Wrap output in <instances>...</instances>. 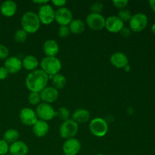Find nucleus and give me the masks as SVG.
<instances>
[{
    "label": "nucleus",
    "mask_w": 155,
    "mask_h": 155,
    "mask_svg": "<svg viewBox=\"0 0 155 155\" xmlns=\"http://www.w3.org/2000/svg\"><path fill=\"white\" fill-rule=\"evenodd\" d=\"M51 3L55 7H58L59 8L64 7L65 5L67 4V1H65V0H52Z\"/></svg>",
    "instance_id": "nucleus-37"
},
{
    "label": "nucleus",
    "mask_w": 155,
    "mask_h": 155,
    "mask_svg": "<svg viewBox=\"0 0 155 155\" xmlns=\"http://www.w3.org/2000/svg\"><path fill=\"white\" fill-rule=\"evenodd\" d=\"M112 2H113L114 5L119 10L126 8L129 4L128 0H114Z\"/></svg>",
    "instance_id": "nucleus-33"
},
{
    "label": "nucleus",
    "mask_w": 155,
    "mask_h": 155,
    "mask_svg": "<svg viewBox=\"0 0 155 155\" xmlns=\"http://www.w3.org/2000/svg\"><path fill=\"white\" fill-rule=\"evenodd\" d=\"M33 3H35V4H39L41 5H45V4H48V0H35V1H33Z\"/></svg>",
    "instance_id": "nucleus-38"
},
{
    "label": "nucleus",
    "mask_w": 155,
    "mask_h": 155,
    "mask_svg": "<svg viewBox=\"0 0 155 155\" xmlns=\"http://www.w3.org/2000/svg\"><path fill=\"white\" fill-rule=\"evenodd\" d=\"M38 66H39V61L35 56L29 54L23 58L22 67L27 71H35L37 69Z\"/></svg>",
    "instance_id": "nucleus-22"
},
{
    "label": "nucleus",
    "mask_w": 155,
    "mask_h": 155,
    "mask_svg": "<svg viewBox=\"0 0 155 155\" xmlns=\"http://www.w3.org/2000/svg\"><path fill=\"white\" fill-rule=\"evenodd\" d=\"M90 119V113L84 108H79L76 110L72 114V120L77 124H86Z\"/></svg>",
    "instance_id": "nucleus-21"
},
{
    "label": "nucleus",
    "mask_w": 155,
    "mask_h": 155,
    "mask_svg": "<svg viewBox=\"0 0 155 155\" xmlns=\"http://www.w3.org/2000/svg\"><path fill=\"white\" fill-rule=\"evenodd\" d=\"M22 29L27 33H35L39 30L41 23L37 14L33 12H26L21 17Z\"/></svg>",
    "instance_id": "nucleus-2"
},
{
    "label": "nucleus",
    "mask_w": 155,
    "mask_h": 155,
    "mask_svg": "<svg viewBox=\"0 0 155 155\" xmlns=\"http://www.w3.org/2000/svg\"><path fill=\"white\" fill-rule=\"evenodd\" d=\"M18 5L16 2L12 0H7L2 3L0 6V12L5 17H12L16 14Z\"/></svg>",
    "instance_id": "nucleus-18"
},
{
    "label": "nucleus",
    "mask_w": 155,
    "mask_h": 155,
    "mask_svg": "<svg viewBox=\"0 0 155 155\" xmlns=\"http://www.w3.org/2000/svg\"><path fill=\"white\" fill-rule=\"evenodd\" d=\"M121 36L124 38H128L129 36L131 34V30L130 29V27H124L122 30L120 32Z\"/></svg>",
    "instance_id": "nucleus-35"
},
{
    "label": "nucleus",
    "mask_w": 155,
    "mask_h": 155,
    "mask_svg": "<svg viewBox=\"0 0 155 155\" xmlns=\"http://www.w3.org/2000/svg\"><path fill=\"white\" fill-rule=\"evenodd\" d=\"M9 146L7 142L4 139L0 140V155H6L9 152Z\"/></svg>",
    "instance_id": "nucleus-32"
},
{
    "label": "nucleus",
    "mask_w": 155,
    "mask_h": 155,
    "mask_svg": "<svg viewBox=\"0 0 155 155\" xmlns=\"http://www.w3.org/2000/svg\"><path fill=\"white\" fill-rule=\"evenodd\" d=\"M9 50L5 45L0 44V59L2 60H5L8 58Z\"/></svg>",
    "instance_id": "nucleus-34"
},
{
    "label": "nucleus",
    "mask_w": 155,
    "mask_h": 155,
    "mask_svg": "<svg viewBox=\"0 0 155 155\" xmlns=\"http://www.w3.org/2000/svg\"><path fill=\"white\" fill-rule=\"evenodd\" d=\"M71 33L68 26H60L58 30V34L61 38H67Z\"/></svg>",
    "instance_id": "nucleus-31"
},
{
    "label": "nucleus",
    "mask_w": 155,
    "mask_h": 155,
    "mask_svg": "<svg viewBox=\"0 0 155 155\" xmlns=\"http://www.w3.org/2000/svg\"><path fill=\"white\" fill-rule=\"evenodd\" d=\"M6 155H10V154H6Z\"/></svg>",
    "instance_id": "nucleus-44"
},
{
    "label": "nucleus",
    "mask_w": 155,
    "mask_h": 155,
    "mask_svg": "<svg viewBox=\"0 0 155 155\" xmlns=\"http://www.w3.org/2000/svg\"><path fill=\"white\" fill-rule=\"evenodd\" d=\"M37 15L41 24L48 25L54 21L55 11L52 6L48 3L39 7Z\"/></svg>",
    "instance_id": "nucleus-8"
},
{
    "label": "nucleus",
    "mask_w": 155,
    "mask_h": 155,
    "mask_svg": "<svg viewBox=\"0 0 155 155\" xmlns=\"http://www.w3.org/2000/svg\"><path fill=\"white\" fill-rule=\"evenodd\" d=\"M149 5L151 9L155 12V0H151V1H149Z\"/></svg>",
    "instance_id": "nucleus-39"
},
{
    "label": "nucleus",
    "mask_w": 155,
    "mask_h": 155,
    "mask_svg": "<svg viewBox=\"0 0 155 155\" xmlns=\"http://www.w3.org/2000/svg\"><path fill=\"white\" fill-rule=\"evenodd\" d=\"M29 151V148L25 142L22 141H17L11 144L9 146L10 155H27Z\"/></svg>",
    "instance_id": "nucleus-19"
},
{
    "label": "nucleus",
    "mask_w": 155,
    "mask_h": 155,
    "mask_svg": "<svg viewBox=\"0 0 155 155\" xmlns=\"http://www.w3.org/2000/svg\"><path fill=\"white\" fill-rule=\"evenodd\" d=\"M70 115H71L70 110L64 107H59L58 110H56V117H58L63 122L70 119Z\"/></svg>",
    "instance_id": "nucleus-27"
},
{
    "label": "nucleus",
    "mask_w": 155,
    "mask_h": 155,
    "mask_svg": "<svg viewBox=\"0 0 155 155\" xmlns=\"http://www.w3.org/2000/svg\"><path fill=\"white\" fill-rule=\"evenodd\" d=\"M151 31L153 32V33L155 34V23L154 24H153L152 26H151Z\"/></svg>",
    "instance_id": "nucleus-41"
},
{
    "label": "nucleus",
    "mask_w": 155,
    "mask_h": 155,
    "mask_svg": "<svg viewBox=\"0 0 155 155\" xmlns=\"http://www.w3.org/2000/svg\"><path fill=\"white\" fill-rule=\"evenodd\" d=\"M81 149V143L76 138L67 139L63 144L62 150L67 155H77Z\"/></svg>",
    "instance_id": "nucleus-12"
},
{
    "label": "nucleus",
    "mask_w": 155,
    "mask_h": 155,
    "mask_svg": "<svg viewBox=\"0 0 155 155\" xmlns=\"http://www.w3.org/2000/svg\"><path fill=\"white\" fill-rule=\"evenodd\" d=\"M117 16L124 23L127 22V21H130V20L132 18V13L130 10H128L127 8H124L119 10Z\"/></svg>",
    "instance_id": "nucleus-28"
},
{
    "label": "nucleus",
    "mask_w": 155,
    "mask_h": 155,
    "mask_svg": "<svg viewBox=\"0 0 155 155\" xmlns=\"http://www.w3.org/2000/svg\"><path fill=\"white\" fill-rule=\"evenodd\" d=\"M89 130L96 137H104L108 131L107 121L101 117L94 118L89 123Z\"/></svg>",
    "instance_id": "nucleus-5"
},
{
    "label": "nucleus",
    "mask_w": 155,
    "mask_h": 155,
    "mask_svg": "<svg viewBox=\"0 0 155 155\" xmlns=\"http://www.w3.org/2000/svg\"><path fill=\"white\" fill-rule=\"evenodd\" d=\"M86 24L90 29L93 30H101L105 26V18L101 14L89 13L86 19Z\"/></svg>",
    "instance_id": "nucleus-9"
},
{
    "label": "nucleus",
    "mask_w": 155,
    "mask_h": 155,
    "mask_svg": "<svg viewBox=\"0 0 155 155\" xmlns=\"http://www.w3.org/2000/svg\"><path fill=\"white\" fill-rule=\"evenodd\" d=\"M110 62L116 68L124 69L127 65L129 64V58L124 53L117 51L110 55Z\"/></svg>",
    "instance_id": "nucleus-15"
},
{
    "label": "nucleus",
    "mask_w": 155,
    "mask_h": 155,
    "mask_svg": "<svg viewBox=\"0 0 155 155\" xmlns=\"http://www.w3.org/2000/svg\"><path fill=\"white\" fill-rule=\"evenodd\" d=\"M124 71H126V72H130V70H131V68H130V65H127V66L125 67V68H124Z\"/></svg>",
    "instance_id": "nucleus-40"
},
{
    "label": "nucleus",
    "mask_w": 155,
    "mask_h": 155,
    "mask_svg": "<svg viewBox=\"0 0 155 155\" xmlns=\"http://www.w3.org/2000/svg\"><path fill=\"white\" fill-rule=\"evenodd\" d=\"M58 90L53 86H46L40 92L41 101L45 103H48V104L54 102L58 98Z\"/></svg>",
    "instance_id": "nucleus-16"
},
{
    "label": "nucleus",
    "mask_w": 155,
    "mask_h": 155,
    "mask_svg": "<svg viewBox=\"0 0 155 155\" xmlns=\"http://www.w3.org/2000/svg\"><path fill=\"white\" fill-rule=\"evenodd\" d=\"M124 27V23L118 18L117 16H110L105 19V26L104 28L112 33H117L120 32Z\"/></svg>",
    "instance_id": "nucleus-13"
},
{
    "label": "nucleus",
    "mask_w": 155,
    "mask_h": 155,
    "mask_svg": "<svg viewBox=\"0 0 155 155\" xmlns=\"http://www.w3.org/2000/svg\"><path fill=\"white\" fill-rule=\"evenodd\" d=\"M94 155H105V154H94Z\"/></svg>",
    "instance_id": "nucleus-42"
},
{
    "label": "nucleus",
    "mask_w": 155,
    "mask_h": 155,
    "mask_svg": "<svg viewBox=\"0 0 155 155\" xmlns=\"http://www.w3.org/2000/svg\"><path fill=\"white\" fill-rule=\"evenodd\" d=\"M27 36H28V33L22 28H21L15 31V35H14V39L18 43H24L27 39Z\"/></svg>",
    "instance_id": "nucleus-26"
},
{
    "label": "nucleus",
    "mask_w": 155,
    "mask_h": 155,
    "mask_svg": "<svg viewBox=\"0 0 155 155\" xmlns=\"http://www.w3.org/2000/svg\"><path fill=\"white\" fill-rule=\"evenodd\" d=\"M103 8H104V5L103 3L100 2H95L92 3L90 6V10L92 13H97L100 14V12H102Z\"/></svg>",
    "instance_id": "nucleus-30"
},
{
    "label": "nucleus",
    "mask_w": 155,
    "mask_h": 155,
    "mask_svg": "<svg viewBox=\"0 0 155 155\" xmlns=\"http://www.w3.org/2000/svg\"><path fill=\"white\" fill-rule=\"evenodd\" d=\"M148 24V18L144 13H136L132 15L131 19L129 21L130 29L135 33H139L146 28Z\"/></svg>",
    "instance_id": "nucleus-6"
},
{
    "label": "nucleus",
    "mask_w": 155,
    "mask_h": 155,
    "mask_svg": "<svg viewBox=\"0 0 155 155\" xmlns=\"http://www.w3.org/2000/svg\"><path fill=\"white\" fill-rule=\"evenodd\" d=\"M43 51L48 57H56L59 52V45L54 39H47L44 42Z\"/></svg>",
    "instance_id": "nucleus-17"
},
{
    "label": "nucleus",
    "mask_w": 155,
    "mask_h": 155,
    "mask_svg": "<svg viewBox=\"0 0 155 155\" xmlns=\"http://www.w3.org/2000/svg\"><path fill=\"white\" fill-rule=\"evenodd\" d=\"M8 74V72L5 67H0V80H5Z\"/></svg>",
    "instance_id": "nucleus-36"
},
{
    "label": "nucleus",
    "mask_w": 155,
    "mask_h": 155,
    "mask_svg": "<svg viewBox=\"0 0 155 155\" xmlns=\"http://www.w3.org/2000/svg\"><path fill=\"white\" fill-rule=\"evenodd\" d=\"M19 136V132L18 130H15V129H9L5 132L4 135H3V139L8 144H12L18 141Z\"/></svg>",
    "instance_id": "nucleus-25"
},
{
    "label": "nucleus",
    "mask_w": 155,
    "mask_h": 155,
    "mask_svg": "<svg viewBox=\"0 0 155 155\" xmlns=\"http://www.w3.org/2000/svg\"><path fill=\"white\" fill-rule=\"evenodd\" d=\"M19 118L21 122L24 125L33 127L35 123L38 120V117L35 110L30 107H24L21 110L19 114Z\"/></svg>",
    "instance_id": "nucleus-11"
},
{
    "label": "nucleus",
    "mask_w": 155,
    "mask_h": 155,
    "mask_svg": "<svg viewBox=\"0 0 155 155\" xmlns=\"http://www.w3.org/2000/svg\"><path fill=\"white\" fill-rule=\"evenodd\" d=\"M49 80H51L53 87L55 88L56 89H61L65 86L67 83L66 77L61 74H55L54 76H50Z\"/></svg>",
    "instance_id": "nucleus-24"
},
{
    "label": "nucleus",
    "mask_w": 155,
    "mask_h": 155,
    "mask_svg": "<svg viewBox=\"0 0 155 155\" xmlns=\"http://www.w3.org/2000/svg\"><path fill=\"white\" fill-rule=\"evenodd\" d=\"M78 124H77L72 119H68L64 121L61 125L60 126L59 134H60L61 137L67 140V139L74 138V136L78 133Z\"/></svg>",
    "instance_id": "nucleus-4"
},
{
    "label": "nucleus",
    "mask_w": 155,
    "mask_h": 155,
    "mask_svg": "<svg viewBox=\"0 0 155 155\" xmlns=\"http://www.w3.org/2000/svg\"><path fill=\"white\" fill-rule=\"evenodd\" d=\"M4 67L7 70L8 74H18L22 69V60L15 56L8 57L5 59Z\"/></svg>",
    "instance_id": "nucleus-14"
},
{
    "label": "nucleus",
    "mask_w": 155,
    "mask_h": 155,
    "mask_svg": "<svg viewBox=\"0 0 155 155\" xmlns=\"http://www.w3.org/2000/svg\"><path fill=\"white\" fill-rule=\"evenodd\" d=\"M33 133L36 137H43L46 136L47 133L49 130V125L46 121L39 120L34 124V125L32 127Z\"/></svg>",
    "instance_id": "nucleus-20"
},
{
    "label": "nucleus",
    "mask_w": 155,
    "mask_h": 155,
    "mask_svg": "<svg viewBox=\"0 0 155 155\" xmlns=\"http://www.w3.org/2000/svg\"><path fill=\"white\" fill-rule=\"evenodd\" d=\"M41 70L50 76H54L59 74L62 68L61 62L57 57H48L45 56L42 59L40 63Z\"/></svg>",
    "instance_id": "nucleus-3"
},
{
    "label": "nucleus",
    "mask_w": 155,
    "mask_h": 155,
    "mask_svg": "<svg viewBox=\"0 0 155 155\" xmlns=\"http://www.w3.org/2000/svg\"><path fill=\"white\" fill-rule=\"evenodd\" d=\"M38 119L44 121H48L56 117V110L52 106L48 103L42 102L38 104L35 110Z\"/></svg>",
    "instance_id": "nucleus-7"
},
{
    "label": "nucleus",
    "mask_w": 155,
    "mask_h": 155,
    "mask_svg": "<svg viewBox=\"0 0 155 155\" xmlns=\"http://www.w3.org/2000/svg\"><path fill=\"white\" fill-rule=\"evenodd\" d=\"M62 155H67V154H62Z\"/></svg>",
    "instance_id": "nucleus-43"
},
{
    "label": "nucleus",
    "mask_w": 155,
    "mask_h": 155,
    "mask_svg": "<svg viewBox=\"0 0 155 155\" xmlns=\"http://www.w3.org/2000/svg\"><path fill=\"white\" fill-rule=\"evenodd\" d=\"M71 33L74 34H80L85 30L86 24L80 19H73L71 24L68 25Z\"/></svg>",
    "instance_id": "nucleus-23"
},
{
    "label": "nucleus",
    "mask_w": 155,
    "mask_h": 155,
    "mask_svg": "<svg viewBox=\"0 0 155 155\" xmlns=\"http://www.w3.org/2000/svg\"><path fill=\"white\" fill-rule=\"evenodd\" d=\"M54 21L60 26H68L73 21V14L66 7L59 8L55 11Z\"/></svg>",
    "instance_id": "nucleus-10"
},
{
    "label": "nucleus",
    "mask_w": 155,
    "mask_h": 155,
    "mask_svg": "<svg viewBox=\"0 0 155 155\" xmlns=\"http://www.w3.org/2000/svg\"><path fill=\"white\" fill-rule=\"evenodd\" d=\"M28 101L33 105H36L40 104L41 97L39 92H30L28 95Z\"/></svg>",
    "instance_id": "nucleus-29"
},
{
    "label": "nucleus",
    "mask_w": 155,
    "mask_h": 155,
    "mask_svg": "<svg viewBox=\"0 0 155 155\" xmlns=\"http://www.w3.org/2000/svg\"><path fill=\"white\" fill-rule=\"evenodd\" d=\"M48 80L49 77L46 73L41 69H36L27 76L25 85L30 92L40 93L47 86Z\"/></svg>",
    "instance_id": "nucleus-1"
}]
</instances>
